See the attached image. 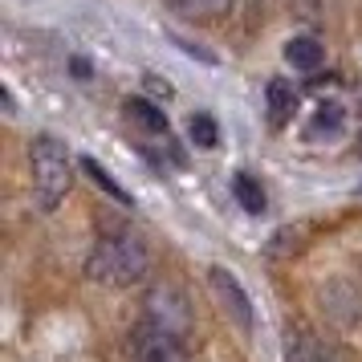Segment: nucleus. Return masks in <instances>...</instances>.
I'll return each instance as SVG.
<instances>
[{
    "instance_id": "nucleus-3",
    "label": "nucleus",
    "mask_w": 362,
    "mask_h": 362,
    "mask_svg": "<svg viewBox=\"0 0 362 362\" xmlns=\"http://www.w3.org/2000/svg\"><path fill=\"white\" fill-rule=\"evenodd\" d=\"M143 310H147V322L155 326L171 329L175 338H187V329H192V305H187V297L175 289V285H151L147 297H143Z\"/></svg>"
},
{
    "instance_id": "nucleus-11",
    "label": "nucleus",
    "mask_w": 362,
    "mask_h": 362,
    "mask_svg": "<svg viewBox=\"0 0 362 362\" xmlns=\"http://www.w3.org/2000/svg\"><path fill=\"white\" fill-rule=\"evenodd\" d=\"M122 115L131 118L139 131H147V134H167V115L155 106V102L147 98H127L122 102Z\"/></svg>"
},
{
    "instance_id": "nucleus-10",
    "label": "nucleus",
    "mask_w": 362,
    "mask_h": 362,
    "mask_svg": "<svg viewBox=\"0 0 362 362\" xmlns=\"http://www.w3.org/2000/svg\"><path fill=\"white\" fill-rule=\"evenodd\" d=\"M342 122H346V110L338 102H322L317 110H313L310 127H305V139L317 143V139H338L342 134Z\"/></svg>"
},
{
    "instance_id": "nucleus-14",
    "label": "nucleus",
    "mask_w": 362,
    "mask_h": 362,
    "mask_svg": "<svg viewBox=\"0 0 362 362\" xmlns=\"http://www.w3.org/2000/svg\"><path fill=\"white\" fill-rule=\"evenodd\" d=\"M187 139H192L196 147L212 151L216 143H220V131H216V118H212V115H192V118H187Z\"/></svg>"
},
{
    "instance_id": "nucleus-6",
    "label": "nucleus",
    "mask_w": 362,
    "mask_h": 362,
    "mask_svg": "<svg viewBox=\"0 0 362 362\" xmlns=\"http://www.w3.org/2000/svg\"><path fill=\"white\" fill-rule=\"evenodd\" d=\"M208 285H212L220 310L228 313L240 329H252V322H257V317H252V301H248L245 285L236 281V273H228L224 264H212V269H208Z\"/></svg>"
},
{
    "instance_id": "nucleus-4",
    "label": "nucleus",
    "mask_w": 362,
    "mask_h": 362,
    "mask_svg": "<svg viewBox=\"0 0 362 362\" xmlns=\"http://www.w3.org/2000/svg\"><path fill=\"white\" fill-rule=\"evenodd\" d=\"M317 305H322V313H326L329 326H338V329L362 326V293H358L354 281L329 277L326 285L317 289Z\"/></svg>"
},
{
    "instance_id": "nucleus-5",
    "label": "nucleus",
    "mask_w": 362,
    "mask_h": 362,
    "mask_svg": "<svg viewBox=\"0 0 362 362\" xmlns=\"http://www.w3.org/2000/svg\"><path fill=\"white\" fill-rule=\"evenodd\" d=\"M180 342L171 329L155 326V322H139L131 329V358L134 362H180Z\"/></svg>"
},
{
    "instance_id": "nucleus-15",
    "label": "nucleus",
    "mask_w": 362,
    "mask_h": 362,
    "mask_svg": "<svg viewBox=\"0 0 362 362\" xmlns=\"http://www.w3.org/2000/svg\"><path fill=\"white\" fill-rule=\"evenodd\" d=\"M82 171H86V175H90L94 183H98V187L106 192V196H115L118 204H131V196H127V192L118 187V183H115V175H110V171H106V167L98 163V159H90V155H86V159H82Z\"/></svg>"
},
{
    "instance_id": "nucleus-18",
    "label": "nucleus",
    "mask_w": 362,
    "mask_h": 362,
    "mask_svg": "<svg viewBox=\"0 0 362 362\" xmlns=\"http://www.w3.org/2000/svg\"><path fill=\"white\" fill-rule=\"evenodd\" d=\"M354 151H358V155H362V131H358V143H354Z\"/></svg>"
},
{
    "instance_id": "nucleus-9",
    "label": "nucleus",
    "mask_w": 362,
    "mask_h": 362,
    "mask_svg": "<svg viewBox=\"0 0 362 362\" xmlns=\"http://www.w3.org/2000/svg\"><path fill=\"white\" fill-rule=\"evenodd\" d=\"M285 62L293 69H301V74H313V69H322V62H326V49H322L317 37H293L285 45Z\"/></svg>"
},
{
    "instance_id": "nucleus-7",
    "label": "nucleus",
    "mask_w": 362,
    "mask_h": 362,
    "mask_svg": "<svg viewBox=\"0 0 362 362\" xmlns=\"http://www.w3.org/2000/svg\"><path fill=\"white\" fill-rule=\"evenodd\" d=\"M264 110H269V122L273 127H285L297 110V90L293 82H285V78H273L269 90H264Z\"/></svg>"
},
{
    "instance_id": "nucleus-2",
    "label": "nucleus",
    "mask_w": 362,
    "mask_h": 362,
    "mask_svg": "<svg viewBox=\"0 0 362 362\" xmlns=\"http://www.w3.org/2000/svg\"><path fill=\"white\" fill-rule=\"evenodd\" d=\"M29 171H33V199L41 212H53L62 199L69 196L74 183V163L62 139L53 134H37L29 143Z\"/></svg>"
},
{
    "instance_id": "nucleus-13",
    "label": "nucleus",
    "mask_w": 362,
    "mask_h": 362,
    "mask_svg": "<svg viewBox=\"0 0 362 362\" xmlns=\"http://www.w3.org/2000/svg\"><path fill=\"white\" fill-rule=\"evenodd\" d=\"M232 192H236V199H240V208L245 212H252V216H261L264 212V187L248 171H240L236 180H232Z\"/></svg>"
},
{
    "instance_id": "nucleus-16",
    "label": "nucleus",
    "mask_w": 362,
    "mask_h": 362,
    "mask_svg": "<svg viewBox=\"0 0 362 362\" xmlns=\"http://www.w3.org/2000/svg\"><path fill=\"white\" fill-rule=\"evenodd\" d=\"M289 248H301V232H293V228H281L277 236H273V245H269V252H273V257H285V252H289Z\"/></svg>"
},
{
    "instance_id": "nucleus-17",
    "label": "nucleus",
    "mask_w": 362,
    "mask_h": 362,
    "mask_svg": "<svg viewBox=\"0 0 362 362\" xmlns=\"http://www.w3.org/2000/svg\"><path fill=\"white\" fill-rule=\"evenodd\" d=\"M69 69H74V78H90V62H86V57H74Z\"/></svg>"
},
{
    "instance_id": "nucleus-1",
    "label": "nucleus",
    "mask_w": 362,
    "mask_h": 362,
    "mask_svg": "<svg viewBox=\"0 0 362 362\" xmlns=\"http://www.w3.org/2000/svg\"><path fill=\"white\" fill-rule=\"evenodd\" d=\"M147 269H151L147 245L139 236H131V232L102 236L98 245L90 248V257H86V277L98 281V285H115V289L139 285L147 277Z\"/></svg>"
},
{
    "instance_id": "nucleus-8",
    "label": "nucleus",
    "mask_w": 362,
    "mask_h": 362,
    "mask_svg": "<svg viewBox=\"0 0 362 362\" xmlns=\"http://www.w3.org/2000/svg\"><path fill=\"white\" fill-rule=\"evenodd\" d=\"M232 4H236V0H167V8H171L175 17L196 21V25H204V21H220V17H228Z\"/></svg>"
},
{
    "instance_id": "nucleus-12",
    "label": "nucleus",
    "mask_w": 362,
    "mask_h": 362,
    "mask_svg": "<svg viewBox=\"0 0 362 362\" xmlns=\"http://www.w3.org/2000/svg\"><path fill=\"white\" fill-rule=\"evenodd\" d=\"M289 362H338V358L310 334H289Z\"/></svg>"
}]
</instances>
